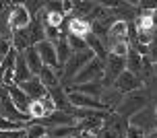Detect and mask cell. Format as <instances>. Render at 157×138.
<instances>
[{"instance_id": "1", "label": "cell", "mask_w": 157, "mask_h": 138, "mask_svg": "<svg viewBox=\"0 0 157 138\" xmlns=\"http://www.w3.org/2000/svg\"><path fill=\"white\" fill-rule=\"evenodd\" d=\"M105 76V62L99 58H93L87 66H83V70L78 72L77 76L72 78L77 84H85V83H99Z\"/></svg>"}, {"instance_id": "2", "label": "cell", "mask_w": 157, "mask_h": 138, "mask_svg": "<svg viewBox=\"0 0 157 138\" xmlns=\"http://www.w3.org/2000/svg\"><path fill=\"white\" fill-rule=\"evenodd\" d=\"M145 103H147V97L143 95V93H130V95H126L124 99L120 101V105H118V114L122 115H128V117H132L134 114H139L145 109Z\"/></svg>"}, {"instance_id": "3", "label": "cell", "mask_w": 157, "mask_h": 138, "mask_svg": "<svg viewBox=\"0 0 157 138\" xmlns=\"http://www.w3.org/2000/svg\"><path fill=\"white\" fill-rule=\"evenodd\" d=\"M95 58V54L91 50H85V52H78V54H72V58L66 62V66H64V76L66 78H75L83 70V66H87L89 62Z\"/></svg>"}, {"instance_id": "4", "label": "cell", "mask_w": 157, "mask_h": 138, "mask_svg": "<svg viewBox=\"0 0 157 138\" xmlns=\"http://www.w3.org/2000/svg\"><path fill=\"white\" fill-rule=\"evenodd\" d=\"M68 103L77 109H89V111H105V109H108L99 99L81 95V93H77V91H68Z\"/></svg>"}, {"instance_id": "5", "label": "cell", "mask_w": 157, "mask_h": 138, "mask_svg": "<svg viewBox=\"0 0 157 138\" xmlns=\"http://www.w3.org/2000/svg\"><path fill=\"white\" fill-rule=\"evenodd\" d=\"M31 25V15L29 10L25 8V4H17L10 10V17H8V27L13 31H23Z\"/></svg>"}, {"instance_id": "6", "label": "cell", "mask_w": 157, "mask_h": 138, "mask_svg": "<svg viewBox=\"0 0 157 138\" xmlns=\"http://www.w3.org/2000/svg\"><path fill=\"white\" fill-rule=\"evenodd\" d=\"M114 84H116V91L118 93H126V95H130V93H136L143 87V80L136 76V74L124 70V72L116 78V83H114Z\"/></svg>"}, {"instance_id": "7", "label": "cell", "mask_w": 157, "mask_h": 138, "mask_svg": "<svg viewBox=\"0 0 157 138\" xmlns=\"http://www.w3.org/2000/svg\"><path fill=\"white\" fill-rule=\"evenodd\" d=\"M35 50H37V54H39V58H41V64H44V66H50V68L58 70L56 46L52 43V41H48V39H44V41H39L37 46H35Z\"/></svg>"}, {"instance_id": "8", "label": "cell", "mask_w": 157, "mask_h": 138, "mask_svg": "<svg viewBox=\"0 0 157 138\" xmlns=\"http://www.w3.org/2000/svg\"><path fill=\"white\" fill-rule=\"evenodd\" d=\"M6 93L8 97H10V101H13V105H15L21 114L27 115V111H29V105H31V99L25 95V91L19 87V84H10V87H6Z\"/></svg>"}, {"instance_id": "9", "label": "cell", "mask_w": 157, "mask_h": 138, "mask_svg": "<svg viewBox=\"0 0 157 138\" xmlns=\"http://www.w3.org/2000/svg\"><path fill=\"white\" fill-rule=\"evenodd\" d=\"M19 87L23 89L25 95H27V97H29L31 101H39L41 97H46V95H48V89H46V87H44L41 83H39V78H37V76L29 78L27 83H21Z\"/></svg>"}, {"instance_id": "10", "label": "cell", "mask_w": 157, "mask_h": 138, "mask_svg": "<svg viewBox=\"0 0 157 138\" xmlns=\"http://www.w3.org/2000/svg\"><path fill=\"white\" fill-rule=\"evenodd\" d=\"M48 117H50V126H52V128H60V126L78 128V117L77 115L66 114V111H58V109H56L54 114H50Z\"/></svg>"}, {"instance_id": "11", "label": "cell", "mask_w": 157, "mask_h": 138, "mask_svg": "<svg viewBox=\"0 0 157 138\" xmlns=\"http://www.w3.org/2000/svg\"><path fill=\"white\" fill-rule=\"evenodd\" d=\"M128 31H130V25L126 23V21H114V23L110 25V31H108L110 46L116 43V41H128V39H126Z\"/></svg>"}, {"instance_id": "12", "label": "cell", "mask_w": 157, "mask_h": 138, "mask_svg": "<svg viewBox=\"0 0 157 138\" xmlns=\"http://www.w3.org/2000/svg\"><path fill=\"white\" fill-rule=\"evenodd\" d=\"M89 33H91V23H89V21L78 19V17H75V19L68 21V35H75V37H83L85 39Z\"/></svg>"}, {"instance_id": "13", "label": "cell", "mask_w": 157, "mask_h": 138, "mask_svg": "<svg viewBox=\"0 0 157 138\" xmlns=\"http://www.w3.org/2000/svg\"><path fill=\"white\" fill-rule=\"evenodd\" d=\"M15 84H21V83H27L29 78H33L31 74V70H29V66H27V62H25L23 54L21 56H17V60H15Z\"/></svg>"}, {"instance_id": "14", "label": "cell", "mask_w": 157, "mask_h": 138, "mask_svg": "<svg viewBox=\"0 0 157 138\" xmlns=\"http://www.w3.org/2000/svg\"><path fill=\"white\" fill-rule=\"evenodd\" d=\"M23 58H25V62H27L29 70H31V74H33V76H37L39 72H41V68H44L41 58H39V54H37V50H35V47L25 50V52H23Z\"/></svg>"}, {"instance_id": "15", "label": "cell", "mask_w": 157, "mask_h": 138, "mask_svg": "<svg viewBox=\"0 0 157 138\" xmlns=\"http://www.w3.org/2000/svg\"><path fill=\"white\" fill-rule=\"evenodd\" d=\"M126 70V64L122 58H116V56H110L108 58V62H105V74H110L112 78H114V83H116V78L122 74Z\"/></svg>"}, {"instance_id": "16", "label": "cell", "mask_w": 157, "mask_h": 138, "mask_svg": "<svg viewBox=\"0 0 157 138\" xmlns=\"http://www.w3.org/2000/svg\"><path fill=\"white\" fill-rule=\"evenodd\" d=\"M37 78H39V83L44 84L48 91H52V89L58 87V74H56V70L50 68V66H44L41 72L37 74Z\"/></svg>"}, {"instance_id": "17", "label": "cell", "mask_w": 157, "mask_h": 138, "mask_svg": "<svg viewBox=\"0 0 157 138\" xmlns=\"http://www.w3.org/2000/svg\"><path fill=\"white\" fill-rule=\"evenodd\" d=\"M71 91H77L81 95L97 99V97H101L103 89H101V83H85V84H75V89H71Z\"/></svg>"}, {"instance_id": "18", "label": "cell", "mask_w": 157, "mask_h": 138, "mask_svg": "<svg viewBox=\"0 0 157 138\" xmlns=\"http://www.w3.org/2000/svg\"><path fill=\"white\" fill-rule=\"evenodd\" d=\"M56 58H58V66H66V62L72 58V50L68 47L66 43V39H60L58 43H56Z\"/></svg>"}, {"instance_id": "19", "label": "cell", "mask_w": 157, "mask_h": 138, "mask_svg": "<svg viewBox=\"0 0 157 138\" xmlns=\"http://www.w3.org/2000/svg\"><path fill=\"white\" fill-rule=\"evenodd\" d=\"M85 43H87V47L95 54V58L105 60V47H103V43L99 41V37H95L93 33H89V35L85 37Z\"/></svg>"}, {"instance_id": "20", "label": "cell", "mask_w": 157, "mask_h": 138, "mask_svg": "<svg viewBox=\"0 0 157 138\" xmlns=\"http://www.w3.org/2000/svg\"><path fill=\"white\" fill-rule=\"evenodd\" d=\"M126 58H128V62H126V70L132 72V74H136V72L141 70V66H143V54H139V52H130Z\"/></svg>"}, {"instance_id": "21", "label": "cell", "mask_w": 157, "mask_h": 138, "mask_svg": "<svg viewBox=\"0 0 157 138\" xmlns=\"http://www.w3.org/2000/svg\"><path fill=\"white\" fill-rule=\"evenodd\" d=\"M136 27L139 31H145V33H153L155 25H153V13H145L136 19Z\"/></svg>"}, {"instance_id": "22", "label": "cell", "mask_w": 157, "mask_h": 138, "mask_svg": "<svg viewBox=\"0 0 157 138\" xmlns=\"http://www.w3.org/2000/svg\"><path fill=\"white\" fill-rule=\"evenodd\" d=\"M64 17L60 10H54V13H46L44 15V21L41 23L46 25V27H56V29H60V25H62Z\"/></svg>"}, {"instance_id": "23", "label": "cell", "mask_w": 157, "mask_h": 138, "mask_svg": "<svg viewBox=\"0 0 157 138\" xmlns=\"http://www.w3.org/2000/svg\"><path fill=\"white\" fill-rule=\"evenodd\" d=\"M110 52H112V56H116V58H122V60H124L126 56L130 54V43H128V41H116V43H112V46H110Z\"/></svg>"}, {"instance_id": "24", "label": "cell", "mask_w": 157, "mask_h": 138, "mask_svg": "<svg viewBox=\"0 0 157 138\" xmlns=\"http://www.w3.org/2000/svg\"><path fill=\"white\" fill-rule=\"evenodd\" d=\"M66 43H68V47L72 50V54H78V52H85V50H89L83 37H75V35H68V37H66Z\"/></svg>"}, {"instance_id": "25", "label": "cell", "mask_w": 157, "mask_h": 138, "mask_svg": "<svg viewBox=\"0 0 157 138\" xmlns=\"http://www.w3.org/2000/svg\"><path fill=\"white\" fill-rule=\"evenodd\" d=\"M75 130H77V128L60 126V128H52V130L48 132V136L50 138H71V136H75Z\"/></svg>"}, {"instance_id": "26", "label": "cell", "mask_w": 157, "mask_h": 138, "mask_svg": "<svg viewBox=\"0 0 157 138\" xmlns=\"http://www.w3.org/2000/svg\"><path fill=\"white\" fill-rule=\"evenodd\" d=\"M27 115L31 117V120H41V117H46V109H44V105L39 103V101H31V105H29V111H27Z\"/></svg>"}, {"instance_id": "27", "label": "cell", "mask_w": 157, "mask_h": 138, "mask_svg": "<svg viewBox=\"0 0 157 138\" xmlns=\"http://www.w3.org/2000/svg\"><path fill=\"white\" fill-rule=\"evenodd\" d=\"M48 134V128L41 124H33L27 128V138H44Z\"/></svg>"}, {"instance_id": "28", "label": "cell", "mask_w": 157, "mask_h": 138, "mask_svg": "<svg viewBox=\"0 0 157 138\" xmlns=\"http://www.w3.org/2000/svg\"><path fill=\"white\" fill-rule=\"evenodd\" d=\"M95 8V2H75V8L72 10H77L81 17H85V15H91V10ZM78 17V19H81Z\"/></svg>"}, {"instance_id": "29", "label": "cell", "mask_w": 157, "mask_h": 138, "mask_svg": "<svg viewBox=\"0 0 157 138\" xmlns=\"http://www.w3.org/2000/svg\"><path fill=\"white\" fill-rule=\"evenodd\" d=\"M10 52H13V41L6 37H0V62L4 60Z\"/></svg>"}, {"instance_id": "30", "label": "cell", "mask_w": 157, "mask_h": 138, "mask_svg": "<svg viewBox=\"0 0 157 138\" xmlns=\"http://www.w3.org/2000/svg\"><path fill=\"white\" fill-rule=\"evenodd\" d=\"M39 103L44 105V109H46V114H48V115L56 111V105H54V101H52V97H50V93H48L46 97H41V99H39Z\"/></svg>"}, {"instance_id": "31", "label": "cell", "mask_w": 157, "mask_h": 138, "mask_svg": "<svg viewBox=\"0 0 157 138\" xmlns=\"http://www.w3.org/2000/svg\"><path fill=\"white\" fill-rule=\"evenodd\" d=\"M126 138H145V132H143L141 128L128 126V130H126Z\"/></svg>"}, {"instance_id": "32", "label": "cell", "mask_w": 157, "mask_h": 138, "mask_svg": "<svg viewBox=\"0 0 157 138\" xmlns=\"http://www.w3.org/2000/svg\"><path fill=\"white\" fill-rule=\"evenodd\" d=\"M25 8L29 10V15H35L39 8H44V2H23Z\"/></svg>"}, {"instance_id": "33", "label": "cell", "mask_w": 157, "mask_h": 138, "mask_svg": "<svg viewBox=\"0 0 157 138\" xmlns=\"http://www.w3.org/2000/svg\"><path fill=\"white\" fill-rule=\"evenodd\" d=\"M151 33H145V31H139V41H141L143 46H147V43H151Z\"/></svg>"}, {"instance_id": "34", "label": "cell", "mask_w": 157, "mask_h": 138, "mask_svg": "<svg viewBox=\"0 0 157 138\" xmlns=\"http://www.w3.org/2000/svg\"><path fill=\"white\" fill-rule=\"evenodd\" d=\"M103 138H122V134L114 128V130H105L103 132Z\"/></svg>"}, {"instance_id": "35", "label": "cell", "mask_w": 157, "mask_h": 138, "mask_svg": "<svg viewBox=\"0 0 157 138\" xmlns=\"http://www.w3.org/2000/svg\"><path fill=\"white\" fill-rule=\"evenodd\" d=\"M72 8H75V2H71V0H66V2H62V10H66V13H71Z\"/></svg>"}, {"instance_id": "36", "label": "cell", "mask_w": 157, "mask_h": 138, "mask_svg": "<svg viewBox=\"0 0 157 138\" xmlns=\"http://www.w3.org/2000/svg\"><path fill=\"white\" fill-rule=\"evenodd\" d=\"M77 136H78V138H97V136H95V134H91V132H83V130L78 132Z\"/></svg>"}, {"instance_id": "37", "label": "cell", "mask_w": 157, "mask_h": 138, "mask_svg": "<svg viewBox=\"0 0 157 138\" xmlns=\"http://www.w3.org/2000/svg\"><path fill=\"white\" fill-rule=\"evenodd\" d=\"M151 58H153V64H157V47L151 50Z\"/></svg>"}, {"instance_id": "38", "label": "cell", "mask_w": 157, "mask_h": 138, "mask_svg": "<svg viewBox=\"0 0 157 138\" xmlns=\"http://www.w3.org/2000/svg\"><path fill=\"white\" fill-rule=\"evenodd\" d=\"M147 138H157V130H155V132H151V134H149Z\"/></svg>"}, {"instance_id": "39", "label": "cell", "mask_w": 157, "mask_h": 138, "mask_svg": "<svg viewBox=\"0 0 157 138\" xmlns=\"http://www.w3.org/2000/svg\"><path fill=\"white\" fill-rule=\"evenodd\" d=\"M153 72H155V74H157V64H153Z\"/></svg>"}, {"instance_id": "40", "label": "cell", "mask_w": 157, "mask_h": 138, "mask_svg": "<svg viewBox=\"0 0 157 138\" xmlns=\"http://www.w3.org/2000/svg\"><path fill=\"white\" fill-rule=\"evenodd\" d=\"M71 138H78V136H77V134H75V136H71Z\"/></svg>"}, {"instance_id": "41", "label": "cell", "mask_w": 157, "mask_h": 138, "mask_svg": "<svg viewBox=\"0 0 157 138\" xmlns=\"http://www.w3.org/2000/svg\"><path fill=\"white\" fill-rule=\"evenodd\" d=\"M44 138H50V136H48V134H46V136H44Z\"/></svg>"}, {"instance_id": "42", "label": "cell", "mask_w": 157, "mask_h": 138, "mask_svg": "<svg viewBox=\"0 0 157 138\" xmlns=\"http://www.w3.org/2000/svg\"><path fill=\"white\" fill-rule=\"evenodd\" d=\"M155 115H157V107H155Z\"/></svg>"}]
</instances>
